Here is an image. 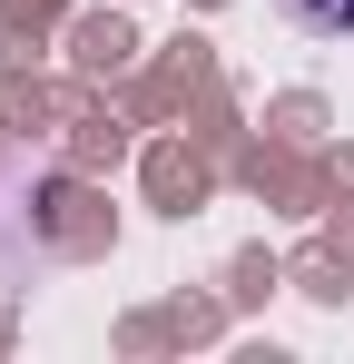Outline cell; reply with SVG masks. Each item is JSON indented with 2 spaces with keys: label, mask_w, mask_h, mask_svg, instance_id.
Here are the masks:
<instances>
[{
  "label": "cell",
  "mask_w": 354,
  "mask_h": 364,
  "mask_svg": "<svg viewBox=\"0 0 354 364\" xmlns=\"http://www.w3.org/2000/svg\"><path fill=\"white\" fill-rule=\"evenodd\" d=\"M276 10H286L295 30H315V40H345L354 30V0H276Z\"/></svg>",
  "instance_id": "6da1fadb"
}]
</instances>
